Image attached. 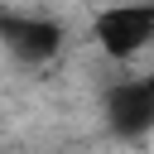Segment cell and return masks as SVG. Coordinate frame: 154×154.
<instances>
[{
    "label": "cell",
    "mask_w": 154,
    "mask_h": 154,
    "mask_svg": "<svg viewBox=\"0 0 154 154\" xmlns=\"http://www.w3.org/2000/svg\"><path fill=\"white\" fill-rule=\"evenodd\" d=\"M91 38L106 58L135 63L144 48H154V0H111L91 14Z\"/></svg>",
    "instance_id": "6da1fadb"
},
{
    "label": "cell",
    "mask_w": 154,
    "mask_h": 154,
    "mask_svg": "<svg viewBox=\"0 0 154 154\" xmlns=\"http://www.w3.org/2000/svg\"><path fill=\"white\" fill-rule=\"evenodd\" d=\"M67 43L63 19L43 10H0V48L24 67H48Z\"/></svg>",
    "instance_id": "7a4b0ae2"
},
{
    "label": "cell",
    "mask_w": 154,
    "mask_h": 154,
    "mask_svg": "<svg viewBox=\"0 0 154 154\" xmlns=\"http://www.w3.org/2000/svg\"><path fill=\"white\" fill-rule=\"evenodd\" d=\"M101 120L116 140H144L154 135V87L149 77H120L101 91Z\"/></svg>",
    "instance_id": "3957f363"
}]
</instances>
